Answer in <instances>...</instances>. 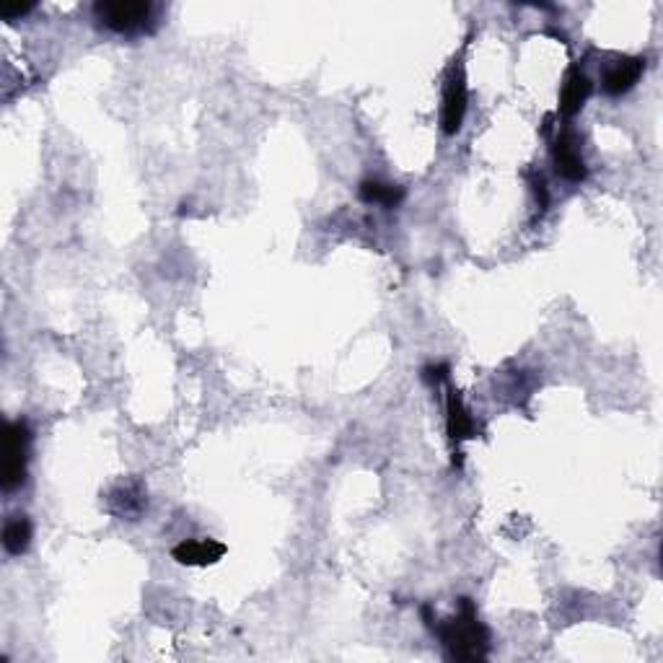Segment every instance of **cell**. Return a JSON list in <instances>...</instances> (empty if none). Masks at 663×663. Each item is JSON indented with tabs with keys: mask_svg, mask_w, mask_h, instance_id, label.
<instances>
[{
	"mask_svg": "<svg viewBox=\"0 0 663 663\" xmlns=\"http://www.w3.org/2000/svg\"><path fill=\"white\" fill-rule=\"evenodd\" d=\"M425 625L436 632L441 638L443 648H446V656L451 661H482L487 656V648H490V632L482 625L480 617H477V609H474L472 599H459V612L451 619H436L430 617V609H423Z\"/></svg>",
	"mask_w": 663,
	"mask_h": 663,
	"instance_id": "1",
	"label": "cell"
},
{
	"mask_svg": "<svg viewBox=\"0 0 663 663\" xmlns=\"http://www.w3.org/2000/svg\"><path fill=\"white\" fill-rule=\"evenodd\" d=\"M153 13L156 8L146 0H99L94 6L96 21L122 37L148 32V26L153 24Z\"/></svg>",
	"mask_w": 663,
	"mask_h": 663,
	"instance_id": "2",
	"label": "cell"
},
{
	"mask_svg": "<svg viewBox=\"0 0 663 663\" xmlns=\"http://www.w3.org/2000/svg\"><path fill=\"white\" fill-rule=\"evenodd\" d=\"M29 425L24 420L8 423L3 430V490L13 493L26 480V454H29Z\"/></svg>",
	"mask_w": 663,
	"mask_h": 663,
	"instance_id": "3",
	"label": "cell"
},
{
	"mask_svg": "<svg viewBox=\"0 0 663 663\" xmlns=\"http://www.w3.org/2000/svg\"><path fill=\"white\" fill-rule=\"evenodd\" d=\"M469 89L467 76L461 65H451L446 86H443V109H441V127L446 135H456L464 125V114H467Z\"/></svg>",
	"mask_w": 663,
	"mask_h": 663,
	"instance_id": "4",
	"label": "cell"
},
{
	"mask_svg": "<svg viewBox=\"0 0 663 663\" xmlns=\"http://www.w3.org/2000/svg\"><path fill=\"white\" fill-rule=\"evenodd\" d=\"M552 164H555V171L565 182H583L588 177V166L581 153L578 135L570 133V130H562L557 135L555 146H552Z\"/></svg>",
	"mask_w": 663,
	"mask_h": 663,
	"instance_id": "5",
	"label": "cell"
},
{
	"mask_svg": "<svg viewBox=\"0 0 663 663\" xmlns=\"http://www.w3.org/2000/svg\"><path fill=\"white\" fill-rule=\"evenodd\" d=\"M645 73V57H617L614 63H609L601 73V91L607 96H622L630 89H635V83Z\"/></svg>",
	"mask_w": 663,
	"mask_h": 663,
	"instance_id": "6",
	"label": "cell"
},
{
	"mask_svg": "<svg viewBox=\"0 0 663 663\" xmlns=\"http://www.w3.org/2000/svg\"><path fill=\"white\" fill-rule=\"evenodd\" d=\"M223 555H226V544L218 539H184L171 550V557L187 568H208L221 562Z\"/></svg>",
	"mask_w": 663,
	"mask_h": 663,
	"instance_id": "7",
	"label": "cell"
},
{
	"mask_svg": "<svg viewBox=\"0 0 663 663\" xmlns=\"http://www.w3.org/2000/svg\"><path fill=\"white\" fill-rule=\"evenodd\" d=\"M591 91H594V83H591V78H588L586 73L578 68V65H573V68L565 73V78H562V86H560V114L562 117L570 120V117H575V114L581 112V109L586 107Z\"/></svg>",
	"mask_w": 663,
	"mask_h": 663,
	"instance_id": "8",
	"label": "cell"
},
{
	"mask_svg": "<svg viewBox=\"0 0 663 663\" xmlns=\"http://www.w3.org/2000/svg\"><path fill=\"white\" fill-rule=\"evenodd\" d=\"M446 430H449L451 443H456V446L461 441L477 438V423H474L472 412L464 407V402H461V397L454 389L446 397Z\"/></svg>",
	"mask_w": 663,
	"mask_h": 663,
	"instance_id": "9",
	"label": "cell"
},
{
	"mask_svg": "<svg viewBox=\"0 0 663 663\" xmlns=\"http://www.w3.org/2000/svg\"><path fill=\"white\" fill-rule=\"evenodd\" d=\"M358 195L363 203L368 205H381V208L392 210L397 208L402 200H405V190L397 187V184L381 182V179H366V182H360Z\"/></svg>",
	"mask_w": 663,
	"mask_h": 663,
	"instance_id": "10",
	"label": "cell"
},
{
	"mask_svg": "<svg viewBox=\"0 0 663 663\" xmlns=\"http://www.w3.org/2000/svg\"><path fill=\"white\" fill-rule=\"evenodd\" d=\"M32 544V521L26 516H11L3 526V547H6L8 555L19 557L29 550Z\"/></svg>",
	"mask_w": 663,
	"mask_h": 663,
	"instance_id": "11",
	"label": "cell"
},
{
	"mask_svg": "<svg viewBox=\"0 0 663 663\" xmlns=\"http://www.w3.org/2000/svg\"><path fill=\"white\" fill-rule=\"evenodd\" d=\"M112 503L120 516H138L146 508V495L140 487H120L112 493Z\"/></svg>",
	"mask_w": 663,
	"mask_h": 663,
	"instance_id": "12",
	"label": "cell"
},
{
	"mask_svg": "<svg viewBox=\"0 0 663 663\" xmlns=\"http://www.w3.org/2000/svg\"><path fill=\"white\" fill-rule=\"evenodd\" d=\"M451 368L446 363H430V366L423 368V381L430 386H438L441 381L449 379Z\"/></svg>",
	"mask_w": 663,
	"mask_h": 663,
	"instance_id": "13",
	"label": "cell"
},
{
	"mask_svg": "<svg viewBox=\"0 0 663 663\" xmlns=\"http://www.w3.org/2000/svg\"><path fill=\"white\" fill-rule=\"evenodd\" d=\"M34 11V6H16V8H6V11L0 13L6 21H19L24 19V16H29V13Z\"/></svg>",
	"mask_w": 663,
	"mask_h": 663,
	"instance_id": "14",
	"label": "cell"
}]
</instances>
